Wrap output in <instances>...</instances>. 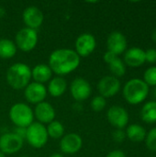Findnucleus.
<instances>
[{
  "mask_svg": "<svg viewBox=\"0 0 156 157\" xmlns=\"http://www.w3.org/2000/svg\"><path fill=\"white\" fill-rule=\"evenodd\" d=\"M152 39L156 42V29L153 32V34H152Z\"/></svg>",
  "mask_w": 156,
  "mask_h": 157,
  "instance_id": "f704fd0d",
  "label": "nucleus"
},
{
  "mask_svg": "<svg viewBox=\"0 0 156 157\" xmlns=\"http://www.w3.org/2000/svg\"><path fill=\"white\" fill-rule=\"evenodd\" d=\"M143 81L147 86H156V66L148 68L143 75Z\"/></svg>",
  "mask_w": 156,
  "mask_h": 157,
  "instance_id": "a878e982",
  "label": "nucleus"
},
{
  "mask_svg": "<svg viewBox=\"0 0 156 157\" xmlns=\"http://www.w3.org/2000/svg\"><path fill=\"white\" fill-rule=\"evenodd\" d=\"M126 137L133 143H141L146 137L145 129L139 124H131L126 130Z\"/></svg>",
  "mask_w": 156,
  "mask_h": 157,
  "instance_id": "aec40b11",
  "label": "nucleus"
},
{
  "mask_svg": "<svg viewBox=\"0 0 156 157\" xmlns=\"http://www.w3.org/2000/svg\"><path fill=\"white\" fill-rule=\"evenodd\" d=\"M112 137L116 143H122L126 139V132L121 129H117L113 132Z\"/></svg>",
  "mask_w": 156,
  "mask_h": 157,
  "instance_id": "cd10ccee",
  "label": "nucleus"
},
{
  "mask_svg": "<svg viewBox=\"0 0 156 157\" xmlns=\"http://www.w3.org/2000/svg\"><path fill=\"white\" fill-rule=\"evenodd\" d=\"M9 119L16 127L28 128L34 120V113L30 107L25 103L14 104L8 112Z\"/></svg>",
  "mask_w": 156,
  "mask_h": 157,
  "instance_id": "20e7f679",
  "label": "nucleus"
},
{
  "mask_svg": "<svg viewBox=\"0 0 156 157\" xmlns=\"http://www.w3.org/2000/svg\"><path fill=\"white\" fill-rule=\"evenodd\" d=\"M91 109L96 111V112H100L102 111L107 105V101L106 98L101 97V96H96L93 98V99L91 100Z\"/></svg>",
  "mask_w": 156,
  "mask_h": 157,
  "instance_id": "393cba45",
  "label": "nucleus"
},
{
  "mask_svg": "<svg viewBox=\"0 0 156 157\" xmlns=\"http://www.w3.org/2000/svg\"><path fill=\"white\" fill-rule=\"evenodd\" d=\"M17 48L15 42L8 39H0V58L10 59L17 53Z\"/></svg>",
  "mask_w": 156,
  "mask_h": 157,
  "instance_id": "412c9836",
  "label": "nucleus"
},
{
  "mask_svg": "<svg viewBox=\"0 0 156 157\" xmlns=\"http://www.w3.org/2000/svg\"><path fill=\"white\" fill-rule=\"evenodd\" d=\"M5 15H6V9H5V7L0 6V18L3 17Z\"/></svg>",
  "mask_w": 156,
  "mask_h": 157,
  "instance_id": "473e14b6",
  "label": "nucleus"
},
{
  "mask_svg": "<svg viewBox=\"0 0 156 157\" xmlns=\"http://www.w3.org/2000/svg\"><path fill=\"white\" fill-rule=\"evenodd\" d=\"M48 132L45 125L40 122H32L28 128L25 140L33 148H42L48 142Z\"/></svg>",
  "mask_w": 156,
  "mask_h": 157,
  "instance_id": "39448f33",
  "label": "nucleus"
},
{
  "mask_svg": "<svg viewBox=\"0 0 156 157\" xmlns=\"http://www.w3.org/2000/svg\"><path fill=\"white\" fill-rule=\"evenodd\" d=\"M145 61L154 63L156 62V49H148L145 52Z\"/></svg>",
  "mask_w": 156,
  "mask_h": 157,
  "instance_id": "c85d7f7f",
  "label": "nucleus"
},
{
  "mask_svg": "<svg viewBox=\"0 0 156 157\" xmlns=\"http://www.w3.org/2000/svg\"><path fill=\"white\" fill-rule=\"evenodd\" d=\"M107 118L108 122L116 129L123 130L129 122V113L120 106L110 107L107 112Z\"/></svg>",
  "mask_w": 156,
  "mask_h": 157,
  "instance_id": "4468645a",
  "label": "nucleus"
},
{
  "mask_svg": "<svg viewBox=\"0 0 156 157\" xmlns=\"http://www.w3.org/2000/svg\"><path fill=\"white\" fill-rule=\"evenodd\" d=\"M14 42L17 48L24 52L32 51L38 43L37 30L26 27L19 29L16 34Z\"/></svg>",
  "mask_w": 156,
  "mask_h": 157,
  "instance_id": "423d86ee",
  "label": "nucleus"
},
{
  "mask_svg": "<svg viewBox=\"0 0 156 157\" xmlns=\"http://www.w3.org/2000/svg\"><path fill=\"white\" fill-rule=\"evenodd\" d=\"M24 140L14 132H6L0 136V152L4 155H13L21 150Z\"/></svg>",
  "mask_w": 156,
  "mask_h": 157,
  "instance_id": "0eeeda50",
  "label": "nucleus"
},
{
  "mask_svg": "<svg viewBox=\"0 0 156 157\" xmlns=\"http://www.w3.org/2000/svg\"><path fill=\"white\" fill-rule=\"evenodd\" d=\"M108 51L119 56L127 49V40L124 34L120 31L111 32L107 40Z\"/></svg>",
  "mask_w": 156,
  "mask_h": 157,
  "instance_id": "dca6fc26",
  "label": "nucleus"
},
{
  "mask_svg": "<svg viewBox=\"0 0 156 157\" xmlns=\"http://www.w3.org/2000/svg\"><path fill=\"white\" fill-rule=\"evenodd\" d=\"M149 94V86L140 78L129 80L123 87L125 100L131 105H137L144 101Z\"/></svg>",
  "mask_w": 156,
  "mask_h": 157,
  "instance_id": "7ed1b4c3",
  "label": "nucleus"
},
{
  "mask_svg": "<svg viewBox=\"0 0 156 157\" xmlns=\"http://www.w3.org/2000/svg\"><path fill=\"white\" fill-rule=\"evenodd\" d=\"M31 78L33 82L44 85L52 78V71L48 64L39 63L31 69Z\"/></svg>",
  "mask_w": 156,
  "mask_h": 157,
  "instance_id": "a211bd4d",
  "label": "nucleus"
},
{
  "mask_svg": "<svg viewBox=\"0 0 156 157\" xmlns=\"http://www.w3.org/2000/svg\"><path fill=\"white\" fill-rule=\"evenodd\" d=\"M6 79L7 84L16 90L24 89L31 80V69L23 63L12 64L6 71Z\"/></svg>",
  "mask_w": 156,
  "mask_h": 157,
  "instance_id": "f03ea898",
  "label": "nucleus"
},
{
  "mask_svg": "<svg viewBox=\"0 0 156 157\" xmlns=\"http://www.w3.org/2000/svg\"><path fill=\"white\" fill-rule=\"evenodd\" d=\"M47 93V87L44 85L36 82H30L24 88V96L26 100L29 103L35 105L45 101Z\"/></svg>",
  "mask_w": 156,
  "mask_h": 157,
  "instance_id": "9d476101",
  "label": "nucleus"
},
{
  "mask_svg": "<svg viewBox=\"0 0 156 157\" xmlns=\"http://www.w3.org/2000/svg\"><path fill=\"white\" fill-rule=\"evenodd\" d=\"M67 89V82L62 76H55L49 81L47 92L53 98L63 96Z\"/></svg>",
  "mask_w": 156,
  "mask_h": 157,
  "instance_id": "6ab92c4d",
  "label": "nucleus"
},
{
  "mask_svg": "<svg viewBox=\"0 0 156 157\" xmlns=\"http://www.w3.org/2000/svg\"><path fill=\"white\" fill-rule=\"evenodd\" d=\"M145 142L146 146L150 151L156 152V127L150 130V132L146 134Z\"/></svg>",
  "mask_w": 156,
  "mask_h": 157,
  "instance_id": "bb28decb",
  "label": "nucleus"
},
{
  "mask_svg": "<svg viewBox=\"0 0 156 157\" xmlns=\"http://www.w3.org/2000/svg\"><path fill=\"white\" fill-rule=\"evenodd\" d=\"M26 132H27V128H21V127H16V130L14 133H16L18 137L21 139L25 140L26 138Z\"/></svg>",
  "mask_w": 156,
  "mask_h": 157,
  "instance_id": "7c9ffc66",
  "label": "nucleus"
},
{
  "mask_svg": "<svg viewBox=\"0 0 156 157\" xmlns=\"http://www.w3.org/2000/svg\"><path fill=\"white\" fill-rule=\"evenodd\" d=\"M141 118L146 123H155L156 101H149L143 105L141 110Z\"/></svg>",
  "mask_w": 156,
  "mask_h": 157,
  "instance_id": "4be33fe9",
  "label": "nucleus"
},
{
  "mask_svg": "<svg viewBox=\"0 0 156 157\" xmlns=\"http://www.w3.org/2000/svg\"><path fill=\"white\" fill-rule=\"evenodd\" d=\"M59 146L62 153L65 155H74L81 150L83 146V140L77 133H67L61 138Z\"/></svg>",
  "mask_w": 156,
  "mask_h": 157,
  "instance_id": "9b49d317",
  "label": "nucleus"
},
{
  "mask_svg": "<svg viewBox=\"0 0 156 157\" xmlns=\"http://www.w3.org/2000/svg\"><path fill=\"white\" fill-rule=\"evenodd\" d=\"M70 93L73 98L78 102L87 99L92 93L91 85L82 77L74 78L70 85Z\"/></svg>",
  "mask_w": 156,
  "mask_h": 157,
  "instance_id": "6e6552de",
  "label": "nucleus"
},
{
  "mask_svg": "<svg viewBox=\"0 0 156 157\" xmlns=\"http://www.w3.org/2000/svg\"><path fill=\"white\" fill-rule=\"evenodd\" d=\"M33 113H34V118L37 119L38 122L43 125L49 124L51 121H53L56 116L54 108L49 102L46 101L37 104Z\"/></svg>",
  "mask_w": 156,
  "mask_h": 157,
  "instance_id": "2eb2a0df",
  "label": "nucleus"
},
{
  "mask_svg": "<svg viewBox=\"0 0 156 157\" xmlns=\"http://www.w3.org/2000/svg\"><path fill=\"white\" fill-rule=\"evenodd\" d=\"M22 19L26 25V28L37 30L43 23L44 15L37 6H29L24 9L22 13Z\"/></svg>",
  "mask_w": 156,
  "mask_h": 157,
  "instance_id": "ddd939ff",
  "label": "nucleus"
},
{
  "mask_svg": "<svg viewBox=\"0 0 156 157\" xmlns=\"http://www.w3.org/2000/svg\"><path fill=\"white\" fill-rule=\"evenodd\" d=\"M108 67H109L110 72L114 75L113 76L117 78L123 76L126 73V66L124 63L122 62V60H120L119 57H117L114 61H112L108 64Z\"/></svg>",
  "mask_w": 156,
  "mask_h": 157,
  "instance_id": "b1692460",
  "label": "nucleus"
},
{
  "mask_svg": "<svg viewBox=\"0 0 156 157\" xmlns=\"http://www.w3.org/2000/svg\"><path fill=\"white\" fill-rule=\"evenodd\" d=\"M50 157H64L62 154H60V153H54V154H52L51 155Z\"/></svg>",
  "mask_w": 156,
  "mask_h": 157,
  "instance_id": "72a5a7b5",
  "label": "nucleus"
},
{
  "mask_svg": "<svg viewBox=\"0 0 156 157\" xmlns=\"http://www.w3.org/2000/svg\"><path fill=\"white\" fill-rule=\"evenodd\" d=\"M97 47V40L91 33H83L79 35L75 40V52L79 57H86L90 55Z\"/></svg>",
  "mask_w": 156,
  "mask_h": 157,
  "instance_id": "1a4fd4ad",
  "label": "nucleus"
},
{
  "mask_svg": "<svg viewBox=\"0 0 156 157\" xmlns=\"http://www.w3.org/2000/svg\"><path fill=\"white\" fill-rule=\"evenodd\" d=\"M0 157H6V155H4L3 153L0 152Z\"/></svg>",
  "mask_w": 156,
  "mask_h": 157,
  "instance_id": "c9c22d12",
  "label": "nucleus"
},
{
  "mask_svg": "<svg viewBox=\"0 0 156 157\" xmlns=\"http://www.w3.org/2000/svg\"><path fill=\"white\" fill-rule=\"evenodd\" d=\"M46 130L48 136L52 139H61L64 134V127L63 123L55 120L47 125Z\"/></svg>",
  "mask_w": 156,
  "mask_h": 157,
  "instance_id": "5701e85b",
  "label": "nucleus"
},
{
  "mask_svg": "<svg viewBox=\"0 0 156 157\" xmlns=\"http://www.w3.org/2000/svg\"><path fill=\"white\" fill-rule=\"evenodd\" d=\"M106 157H126V155H125L124 152H122L120 150H114V151H111L110 153H108Z\"/></svg>",
  "mask_w": 156,
  "mask_h": 157,
  "instance_id": "2f4dec72",
  "label": "nucleus"
},
{
  "mask_svg": "<svg viewBox=\"0 0 156 157\" xmlns=\"http://www.w3.org/2000/svg\"><path fill=\"white\" fill-rule=\"evenodd\" d=\"M124 62L131 67H140L146 62L145 52L138 47L131 48L124 54Z\"/></svg>",
  "mask_w": 156,
  "mask_h": 157,
  "instance_id": "f3484780",
  "label": "nucleus"
},
{
  "mask_svg": "<svg viewBox=\"0 0 156 157\" xmlns=\"http://www.w3.org/2000/svg\"><path fill=\"white\" fill-rule=\"evenodd\" d=\"M118 56L116 55V54H114V53H112V52H105V54H104V56H103V59H104V62L106 63H108V64H109L112 61H114L116 58H117Z\"/></svg>",
  "mask_w": 156,
  "mask_h": 157,
  "instance_id": "c756f323",
  "label": "nucleus"
},
{
  "mask_svg": "<svg viewBox=\"0 0 156 157\" xmlns=\"http://www.w3.org/2000/svg\"><path fill=\"white\" fill-rule=\"evenodd\" d=\"M81 59L74 50L62 48L53 51L49 57V66L57 76H63L76 70Z\"/></svg>",
  "mask_w": 156,
  "mask_h": 157,
  "instance_id": "f257e3e1",
  "label": "nucleus"
},
{
  "mask_svg": "<svg viewBox=\"0 0 156 157\" xmlns=\"http://www.w3.org/2000/svg\"><path fill=\"white\" fill-rule=\"evenodd\" d=\"M154 97L156 98V86L155 88H154Z\"/></svg>",
  "mask_w": 156,
  "mask_h": 157,
  "instance_id": "e433bc0d",
  "label": "nucleus"
},
{
  "mask_svg": "<svg viewBox=\"0 0 156 157\" xmlns=\"http://www.w3.org/2000/svg\"><path fill=\"white\" fill-rule=\"evenodd\" d=\"M97 89L100 94L99 96L105 98H112L120 91V82L113 75H107L99 80L97 84Z\"/></svg>",
  "mask_w": 156,
  "mask_h": 157,
  "instance_id": "f8f14e48",
  "label": "nucleus"
}]
</instances>
